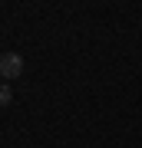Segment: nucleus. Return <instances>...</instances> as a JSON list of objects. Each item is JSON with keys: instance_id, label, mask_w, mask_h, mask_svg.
<instances>
[{"instance_id": "obj_2", "label": "nucleus", "mask_w": 142, "mask_h": 148, "mask_svg": "<svg viewBox=\"0 0 142 148\" xmlns=\"http://www.w3.org/2000/svg\"><path fill=\"white\" fill-rule=\"evenodd\" d=\"M10 99H13L10 82H0V109H3V106H10Z\"/></svg>"}, {"instance_id": "obj_1", "label": "nucleus", "mask_w": 142, "mask_h": 148, "mask_svg": "<svg viewBox=\"0 0 142 148\" xmlns=\"http://www.w3.org/2000/svg\"><path fill=\"white\" fill-rule=\"evenodd\" d=\"M23 73V56L20 53H3L0 56V76L3 79H20Z\"/></svg>"}]
</instances>
